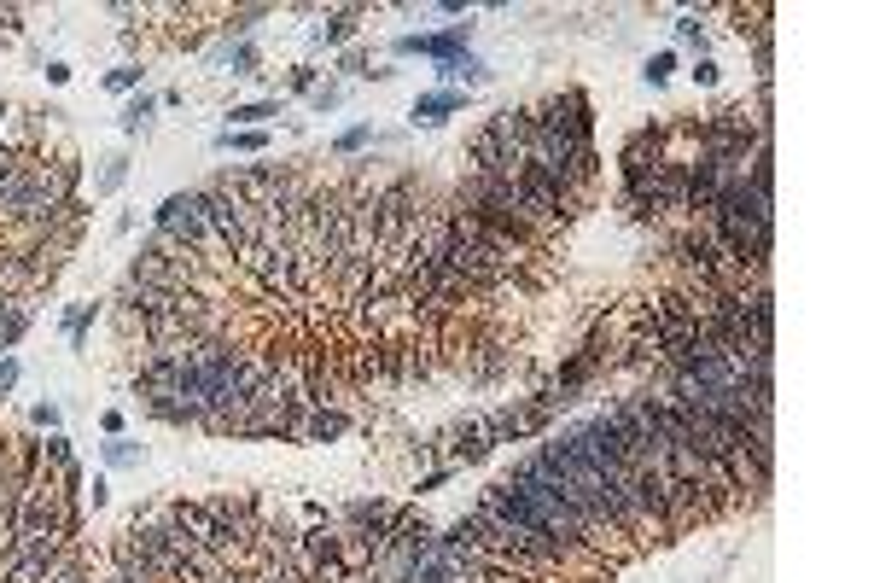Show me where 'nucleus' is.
Wrapping results in <instances>:
<instances>
[{
	"label": "nucleus",
	"mask_w": 874,
	"mask_h": 583,
	"mask_svg": "<svg viewBox=\"0 0 874 583\" xmlns=\"http://www.w3.org/2000/svg\"><path fill=\"white\" fill-rule=\"evenodd\" d=\"M437 82H449V94H455V82H467V88H478V82H484V65H478L472 53H461V59L437 65Z\"/></svg>",
	"instance_id": "obj_7"
},
{
	"label": "nucleus",
	"mask_w": 874,
	"mask_h": 583,
	"mask_svg": "<svg viewBox=\"0 0 874 583\" xmlns=\"http://www.w3.org/2000/svg\"><path fill=\"white\" fill-rule=\"evenodd\" d=\"M47 82H53V88H65V82H70V65H65V59H47Z\"/></svg>",
	"instance_id": "obj_26"
},
{
	"label": "nucleus",
	"mask_w": 874,
	"mask_h": 583,
	"mask_svg": "<svg viewBox=\"0 0 874 583\" xmlns=\"http://www.w3.org/2000/svg\"><path fill=\"white\" fill-rule=\"evenodd\" d=\"M257 18H269V6H234V12H228V30L245 35L251 24H257Z\"/></svg>",
	"instance_id": "obj_13"
},
{
	"label": "nucleus",
	"mask_w": 874,
	"mask_h": 583,
	"mask_svg": "<svg viewBox=\"0 0 874 583\" xmlns=\"http://www.w3.org/2000/svg\"><path fill=\"white\" fill-rule=\"evenodd\" d=\"M531 117H537L542 135H554L560 146H577V152L595 146V105H589L583 88H560L554 100L531 105Z\"/></svg>",
	"instance_id": "obj_1"
},
{
	"label": "nucleus",
	"mask_w": 874,
	"mask_h": 583,
	"mask_svg": "<svg viewBox=\"0 0 874 583\" xmlns=\"http://www.w3.org/2000/svg\"><path fill=\"white\" fill-rule=\"evenodd\" d=\"M135 82H140V65H123V70H111V76H105V88H111V94H129Z\"/></svg>",
	"instance_id": "obj_20"
},
{
	"label": "nucleus",
	"mask_w": 874,
	"mask_h": 583,
	"mask_svg": "<svg viewBox=\"0 0 874 583\" xmlns=\"http://www.w3.org/2000/svg\"><path fill=\"white\" fill-rule=\"evenodd\" d=\"M41 467H53V473L70 467V438L65 432H47V438H41Z\"/></svg>",
	"instance_id": "obj_11"
},
{
	"label": "nucleus",
	"mask_w": 874,
	"mask_h": 583,
	"mask_svg": "<svg viewBox=\"0 0 874 583\" xmlns=\"http://www.w3.org/2000/svg\"><path fill=\"white\" fill-rule=\"evenodd\" d=\"M24 333H30V309H24V304H12L6 315H0V350H12V344L24 339Z\"/></svg>",
	"instance_id": "obj_9"
},
{
	"label": "nucleus",
	"mask_w": 874,
	"mask_h": 583,
	"mask_svg": "<svg viewBox=\"0 0 874 583\" xmlns=\"http://www.w3.org/2000/svg\"><path fill=\"white\" fill-rule=\"evenodd\" d=\"M269 117H280V100H251V105H234V123L228 129H257Z\"/></svg>",
	"instance_id": "obj_8"
},
{
	"label": "nucleus",
	"mask_w": 874,
	"mask_h": 583,
	"mask_svg": "<svg viewBox=\"0 0 874 583\" xmlns=\"http://www.w3.org/2000/svg\"><path fill=\"white\" fill-rule=\"evenodd\" d=\"M88 502H94V508H105V502H111V484H105V479H94V490H88Z\"/></svg>",
	"instance_id": "obj_28"
},
{
	"label": "nucleus",
	"mask_w": 874,
	"mask_h": 583,
	"mask_svg": "<svg viewBox=\"0 0 874 583\" xmlns=\"http://www.w3.org/2000/svg\"><path fill=\"white\" fill-rule=\"evenodd\" d=\"M461 105H467V94L437 88V94H420V100H414V117H420V123H443V117H449V111H461Z\"/></svg>",
	"instance_id": "obj_6"
},
{
	"label": "nucleus",
	"mask_w": 874,
	"mask_h": 583,
	"mask_svg": "<svg viewBox=\"0 0 874 583\" xmlns=\"http://www.w3.org/2000/svg\"><path fill=\"white\" fill-rule=\"evenodd\" d=\"M368 135H373V129H362V123H356V129H344V135L333 140V152H338V158H350V152H362V146H368Z\"/></svg>",
	"instance_id": "obj_15"
},
{
	"label": "nucleus",
	"mask_w": 874,
	"mask_h": 583,
	"mask_svg": "<svg viewBox=\"0 0 874 583\" xmlns=\"http://www.w3.org/2000/svg\"><path fill=\"white\" fill-rule=\"evenodd\" d=\"M344 426H350V420H344L338 409H309L303 438H309V444H333V438H344Z\"/></svg>",
	"instance_id": "obj_5"
},
{
	"label": "nucleus",
	"mask_w": 874,
	"mask_h": 583,
	"mask_svg": "<svg viewBox=\"0 0 874 583\" xmlns=\"http://www.w3.org/2000/svg\"><path fill=\"white\" fill-rule=\"evenodd\" d=\"M338 70H344V76H368V53H344Z\"/></svg>",
	"instance_id": "obj_22"
},
{
	"label": "nucleus",
	"mask_w": 874,
	"mask_h": 583,
	"mask_svg": "<svg viewBox=\"0 0 874 583\" xmlns=\"http://www.w3.org/2000/svg\"><path fill=\"white\" fill-rule=\"evenodd\" d=\"M30 420H35V426H47V432H59V409H53V403H35Z\"/></svg>",
	"instance_id": "obj_23"
},
{
	"label": "nucleus",
	"mask_w": 874,
	"mask_h": 583,
	"mask_svg": "<svg viewBox=\"0 0 874 583\" xmlns=\"http://www.w3.org/2000/svg\"><path fill=\"white\" fill-rule=\"evenodd\" d=\"M338 100H344V88H315V105H321V111H333Z\"/></svg>",
	"instance_id": "obj_27"
},
{
	"label": "nucleus",
	"mask_w": 874,
	"mask_h": 583,
	"mask_svg": "<svg viewBox=\"0 0 874 583\" xmlns=\"http://www.w3.org/2000/svg\"><path fill=\"white\" fill-rule=\"evenodd\" d=\"M123 175H129V170H123V158H105V170H100V181H94V187H100V193H117V187H123Z\"/></svg>",
	"instance_id": "obj_19"
},
{
	"label": "nucleus",
	"mask_w": 874,
	"mask_h": 583,
	"mask_svg": "<svg viewBox=\"0 0 874 583\" xmlns=\"http://www.w3.org/2000/svg\"><path fill=\"white\" fill-rule=\"evenodd\" d=\"M467 35H472V24H449V30H437V35H403L397 53H426L437 65H449V59L467 53Z\"/></svg>",
	"instance_id": "obj_2"
},
{
	"label": "nucleus",
	"mask_w": 874,
	"mask_h": 583,
	"mask_svg": "<svg viewBox=\"0 0 874 583\" xmlns=\"http://www.w3.org/2000/svg\"><path fill=\"white\" fill-rule=\"evenodd\" d=\"M490 449H496V444L484 438V420H455V426H449V461H455V467L484 461Z\"/></svg>",
	"instance_id": "obj_3"
},
{
	"label": "nucleus",
	"mask_w": 874,
	"mask_h": 583,
	"mask_svg": "<svg viewBox=\"0 0 874 583\" xmlns=\"http://www.w3.org/2000/svg\"><path fill=\"white\" fill-rule=\"evenodd\" d=\"M216 146H234V152H263V146H269V135H263V129H222V135H216Z\"/></svg>",
	"instance_id": "obj_10"
},
{
	"label": "nucleus",
	"mask_w": 874,
	"mask_h": 583,
	"mask_svg": "<svg viewBox=\"0 0 874 583\" xmlns=\"http://www.w3.org/2000/svg\"><path fill=\"white\" fill-rule=\"evenodd\" d=\"M717 76H723V70L711 65V59H700V65H694V82H700V88H717Z\"/></svg>",
	"instance_id": "obj_24"
},
{
	"label": "nucleus",
	"mask_w": 874,
	"mask_h": 583,
	"mask_svg": "<svg viewBox=\"0 0 874 583\" xmlns=\"http://www.w3.org/2000/svg\"><path fill=\"white\" fill-rule=\"evenodd\" d=\"M12 385H18V362H12V356H0V397H6Z\"/></svg>",
	"instance_id": "obj_25"
},
{
	"label": "nucleus",
	"mask_w": 874,
	"mask_h": 583,
	"mask_svg": "<svg viewBox=\"0 0 874 583\" xmlns=\"http://www.w3.org/2000/svg\"><path fill=\"white\" fill-rule=\"evenodd\" d=\"M671 70H676V53H653V59H647V82H653V88H665V82H671Z\"/></svg>",
	"instance_id": "obj_14"
},
{
	"label": "nucleus",
	"mask_w": 874,
	"mask_h": 583,
	"mask_svg": "<svg viewBox=\"0 0 874 583\" xmlns=\"http://www.w3.org/2000/svg\"><path fill=\"white\" fill-rule=\"evenodd\" d=\"M105 461H111V467H129V461H140V449L129 444V438H111V444H105Z\"/></svg>",
	"instance_id": "obj_18"
},
{
	"label": "nucleus",
	"mask_w": 874,
	"mask_h": 583,
	"mask_svg": "<svg viewBox=\"0 0 874 583\" xmlns=\"http://www.w3.org/2000/svg\"><path fill=\"white\" fill-rule=\"evenodd\" d=\"M152 111H158V100H152V94H140V100L129 105V111H123V129H129V135H140V129H146V117H152Z\"/></svg>",
	"instance_id": "obj_12"
},
{
	"label": "nucleus",
	"mask_w": 874,
	"mask_h": 583,
	"mask_svg": "<svg viewBox=\"0 0 874 583\" xmlns=\"http://www.w3.org/2000/svg\"><path fill=\"white\" fill-rule=\"evenodd\" d=\"M356 18H362V6H333V12H327V24L315 30V41H321V47L350 41V35H356Z\"/></svg>",
	"instance_id": "obj_4"
},
{
	"label": "nucleus",
	"mask_w": 874,
	"mask_h": 583,
	"mask_svg": "<svg viewBox=\"0 0 874 583\" xmlns=\"http://www.w3.org/2000/svg\"><path fill=\"white\" fill-rule=\"evenodd\" d=\"M228 65H234V76H257V47H228Z\"/></svg>",
	"instance_id": "obj_16"
},
{
	"label": "nucleus",
	"mask_w": 874,
	"mask_h": 583,
	"mask_svg": "<svg viewBox=\"0 0 874 583\" xmlns=\"http://www.w3.org/2000/svg\"><path fill=\"white\" fill-rule=\"evenodd\" d=\"M286 88H292V94H315V70H309V65H298V70H292V82H286Z\"/></svg>",
	"instance_id": "obj_21"
},
{
	"label": "nucleus",
	"mask_w": 874,
	"mask_h": 583,
	"mask_svg": "<svg viewBox=\"0 0 874 583\" xmlns=\"http://www.w3.org/2000/svg\"><path fill=\"white\" fill-rule=\"evenodd\" d=\"M676 35H682V41H694V47H700V59H706V24H700L694 12H688V18H676Z\"/></svg>",
	"instance_id": "obj_17"
}]
</instances>
